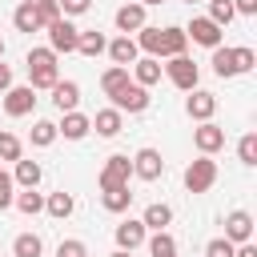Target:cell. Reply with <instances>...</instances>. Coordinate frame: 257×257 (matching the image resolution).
<instances>
[{
	"label": "cell",
	"mask_w": 257,
	"mask_h": 257,
	"mask_svg": "<svg viewBox=\"0 0 257 257\" xmlns=\"http://www.w3.org/2000/svg\"><path fill=\"white\" fill-rule=\"evenodd\" d=\"M137 48H145L153 60L157 56H185V48H189V36H185V28H141L137 32Z\"/></svg>",
	"instance_id": "obj_1"
},
{
	"label": "cell",
	"mask_w": 257,
	"mask_h": 257,
	"mask_svg": "<svg viewBox=\"0 0 257 257\" xmlns=\"http://www.w3.org/2000/svg\"><path fill=\"white\" fill-rule=\"evenodd\" d=\"M24 64H28V84L32 88H52L60 80V68H56V52L52 48H32Z\"/></svg>",
	"instance_id": "obj_2"
},
{
	"label": "cell",
	"mask_w": 257,
	"mask_h": 257,
	"mask_svg": "<svg viewBox=\"0 0 257 257\" xmlns=\"http://www.w3.org/2000/svg\"><path fill=\"white\" fill-rule=\"evenodd\" d=\"M253 64H257L253 48H225V44L213 48V72H217V76H241V72H249Z\"/></svg>",
	"instance_id": "obj_3"
},
{
	"label": "cell",
	"mask_w": 257,
	"mask_h": 257,
	"mask_svg": "<svg viewBox=\"0 0 257 257\" xmlns=\"http://www.w3.org/2000/svg\"><path fill=\"white\" fill-rule=\"evenodd\" d=\"M213 185H217V161H213V157L189 161V169H185V189H189V193H209Z\"/></svg>",
	"instance_id": "obj_4"
},
{
	"label": "cell",
	"mask_w": 257,
	"mask_h": 257,
	"mask_svg": "<svg viewBox=\"0 0 257 257\" xmlns=\"http://www.w3.org/2000/svg\"><path fill=\"white\" fill-rule=\"evenodd\" d=\"M76 40H80V28L68 20V16H60V20H52L48 24V48L60 56V52H76Z\"/></svg>",
	"instance_id": "obj_5"
},
{
	"label": "cell",
	"mask_w": 257,
	"mask_h": 257,
	"mask_svg": "<svg viewBox=\"0 0 257 257\" xmlns=\"http://www.w3.org/2000/svg\"><path fill=\"white\" fill-rule=\"evenodd\" d=\"M165 72H169V80H173L181 92H193V88H197V80H201V68H197L189 56H169Z\"/></svg>",
	"instance_id": "obj_6"
},
{
	"label": "cell",
	"mask_w": 257,
	"mask_h": 257,
	"mask_svg": "<svg viewBox=\"0 0 257 257\" xmlns=\"http://www.w3.org/2000/svg\"><path fill=\"white\" fill-rule=\"evenodd\" d=\"M128 177H133V161H128L124 153L108 157V161H104V169H100V193H104V189H124V185H128Z\"/></svg>",
	"instance_id": "obj_7"
},
{
	"label": "cell",
	"mask_w": 257,
	"mask_h": 257,
	"mask_svg": "<svg viewBox=\"0 0 257 257\" xmlns=\"http://www.w3.org/2000/svg\"><path fill=\"white\" fill-rule=\"evenodd\" d=\"M112 108L116 112H145L149 108V88H141V84H124V88H116L112 92Z\"/></svg>",
	"instance_id": "obj_8"
},
{
	"label": "cell",
	"mask_w": 257,
	"mask_h": 257,
	"mask_svg": "<svg viewBox=\"0 0 257 257\" xmlns=\"http://www.w3.org/2000/svg\"><path fill=\"white\" fill-rule=\"evenodd\" d=\"M32 108H36V88L32 84H16V88L4 92V112L8 116H28Z\"/></svg>",
	"instance_id": "obj_9"
},
{
	"label": "cell",
	"mask_w": 257,
	"mask_h": 257,
	"mask_svg": "<svg viewBox=\"0 0 257 257\" xmlns=\"http://www.w3.org/2000/svg\"><path fill=\"white\" fill-rule=\"evenodd\" d=\"M193 145L201 149V157H213V153L225 145V128L213 124V120H201V124L193 128Z\"/></svg>",
	"instance_id": "obj_10"
},
{
	"label": "cell",
	"mask_w": 257,
	"mask_h": 257,
	"mask_svg": "<svg viewBox=\"0 0 257 257\" xmlns=\"http://www.w3.org/2000/svg\"><path fill=\"white\" fill-rule=\"evenodd\" d=\"M185 36H193V44H205V48H217L225 32H221V28H217V24L209 20V16H193V20H189V28H185Z\"/></svg>",
	"instance_id": "obj_11"
},
{
	"label": "cell",
	"mask_w": 257,
	"mask_h": 257,
	"mask_svg": "<svg viewBox=\"0 0 257 257\" xmlns=\"http://www.w3.org/2000/svg\"><path fill=\"white\" fill-rule=\"evenodd\" d=\"M253 237V217L245 213V209H233L229 217H225V241L229 245H245Z\"/></svg>",
	"instance_id": "obj_12"
},
{
	"label": "cell",
	"mask_w": 257,
	"mask_h": 257,
	"mask_svg": "<svg viewBox=\"0 0 257 257\" xmlns=\"http://www.w3.org/2000/svg\"><path fill=\"white\" fill-rule=\"evenodd\" d=\"M133 173H137L141 181H157V177L165 173V161H161V153L145 145V149H141V153L133 157Z\"/></svg>",
	"instance_id": "obj_13"
},
{
	"label": "cell",
	"mask_w": 257,
	"mask_h": 257,
	"mask_svg": "<svg viewBox=\"0 0 257 257\" xmlns=\"http://www.w3.org/2000/svg\"><path fill=\"white\" fill-rule=\"evenodd\" d=\"M145 237H149V229H145L141 221H133V217L116 225V249H124V253L141 249V245H145Z\"/></svg>",
	"instance_id": "obj_14"
},
{
	"label": "cell",
	"mask_w": 257,
	"mask_h": 257,
	"mask_svg": "<svg viewBox=\"0 0 257 257\" xmlns=\"http://www.w3.org/2000/svg\"><path fill=\"white\" fill-rule=\"evenodd\" d=\"M185 112H189L193 120H213V112H217V96L205 92V88H193V96L185 100Z\"/></svg>",
	"instance_id": "obj_15"
},
{
	"label": "cell",
	"mask_w": 257,
	"mask_h": 257,
	"mask_svg": "<svg viewBox=\"0 0 257 257\" xmlns=\"http://www.w3.org/2000/svg\"><path fill=\"white\" fill-rule=\"evenodd\" d=\"M52 104H56L60 112H76V104H80V84H76V80H56V84H52Z\"/></svg>",
	"instance_id": "obj_16"
},
{
	"label": "cell",
	"mask_w": 257,
	"mask_h": 257,
	"mask_svg": "<svg viewBox=\"0 0 257 257\" xmlns=\"http://www.w3.org/2000/svg\"><path fill=\"white\" fill-rule=\"evenodd\" d=\"M104 52H108V56H112V64H120V68H128V64H137V60H141V56H137L141 48H137V40H133V36H116Z\"/></svg>",
	"instance_id": "obj_17"
},
{
	"label": "cell",
	"mask_w": 257,
	"mask_h": 257,
	"mask_svg": "<svg viewBox=\"0 0 257 257\" xmlns=\"http://www.w3.org/2000/svg\"><path fill=\"white\" fill-rule=\"evenodd\" d=\"M116 28L128 36V32H141L145 28V4H120L116 8Z\"/></svg>",
	"instance_id": "obj_18"
},
{
	"label": "cell",
	"mask_w": 257,
	"mask_h": 257,
	"mask_svg": "<svg viewBox=\"0 0 257 257\" xmlns=\"http://www.w3.org/2000/svg\"><path fill=\"white\" fill-rule=\"evenodd\" d=\"M88 128H92V120H88L84 112H64V120L56 124V133H64L68 141H80V137H88Z\"/></svg>",
	"instance_id": "obj_19"
},
{
	"label": "cell",
	"mask_w": 257,
	"mask_h": 257,
	"mask_svg": "<svg viewBox=\"0 0 257 257\" xmlns=\"http://www.w3.org/2000/svg\"><path fill=\"white\" fill-rule=\"evenodd\" d=\"M157 80H161V60L145 56V60H137V64H133V84L149 88V84H157Z\"/></svg>",
	"instance_id": "obj_20"
},
{
	"label": "cell",
	"mask_w": 257,
	"mask_h": 257,
	"mask_svg": "<svg viewBox=\"0 0 257 257\" xmlns=\"http://www.w3.org/2000/svg\"><path fill=\"white\" fill-rule=\"evenodd\" d=\"M12 24H16V32H40V28H44V20H40V12H36L32 4H20V8L12 12Z\"/></svg>",
	"instance_id": "obj_21"
},
{
	"label": "cell",
	"mask_w": 257,
	"mask_h": 257,
	"mask_svg": "<svg viewBox=\"0 0 257 257\" xmlns=\"http://www.w3.org/2000/svg\"><path fill=\"white\" fill-rule=\"evenodd\" d=\"M169 221H173V209H169L165 201H153V205L145 209V217H141V225H145V229H157V233H161Z\"/></svg>",
	"instance_id": "obj_22"
},
{
	"label": "cell",
	"mask_w": 257,
	"mask_h": 257,
	"mask_svg": "<svg viewBox=\"0 0 257 257\" xmlns=\"http://www.w3.org/2000/svg\"><path fill=\"white\" fill-rule=\"evenodd\" d=\"M120 124H124V120H120V112H116V108H100V112L92 116V128H96L100 137H116V133H120Z\"/></svg>",
	"instance_id": "obj_23"
},
{
	"label": "cell",
	"mask_w": 257,
	"mask_h": 257,
	"mask_svg": "<svg viewBox=\"0 0 257 257\" xmlns=\"http://www.w3.org/2000/svg\"><path fill=\"white\" fill-rule=\"evenodd\" d=\"M104 48H108V40H104V36H100L96 28L80 32V40H76V52H80V56H100Z\"/></svg>",
	"instance_id": "obj_24"
},
{
	"label": "cell",
	"mask_w": 257,
	"mask_h": 257,
	"mask_svg": "<svg viewBox=\"0 0 257 257\" xmlns=\"http://www.w3.org/2000/svg\"><path fill=\"white\" fill-rule=\"evenodd\" d=\"M12 181H16L20 189H36V185H40V165L20 157V161H16V177H12Z\"/></svg>",
	"instance_id": "obj_25"
},
{
	"label": "cell",
	"mask_w": 257,
	"mask_h": 257,
	"mask_svg": "<svg viewBox=\"0 0 257 257\" xmlns=\"http://www.w3.org/2000/svg\"><path fill=\"white\" fill-rule=\"evenodd\" d=\"M100 201H104V209H108V213H124V209L133 205V193H128V185H124V189H104V193H100Z\"/></svg>",
	"instance_id": "obj_26"
},
{
	"label": "cell",
	"mask_w": 257,
	"mask_h": 257,
	"mask_svg": "<svg viewBox=\"0 0 257 257\" xmlns=\"http://www.w3.org/2000/svg\"><path fill=\"white\" fill-rule=\"evenodd\" d=\"M149 241V253L153 257H177V241H173V233H153V237H145Z\"/></svg>",
	"instance_id": "obj_27"
},
{
	"label": "cell",
	"mask_w": 257,
	"mask_h": 257,
	"mask_svg": "<svg viewBox=\"0 0 257 257\" xmlns=\"http://www.w3.org/2000/svg\"><path fill=\"white\" fill-rule=\"evenodd\" d=\"M12 253H16V257H40V253H44V241H40L36 233H20V237L12 241Z\"/></svg>",
	"instance_id": "obj_28"
},
{
	"label": "cell",
	"mask_w": 257,
	"mask_h": 257,
	"mask_svg": "<svg viewBox=\"0 0 257 257\" xmlns=\"http://www.w3.org/2000/svg\"><path fill=\"white\" fill-rule=\"evenodd\" d=\"M128 84V68H120V64H112L104 76H100V88H104V96H112L116 88H124Z\"/></svg>",
	"instance_id": "obj_29"
},
{
	"label": "cell",
	"mask_w": 257,
	"mask_h": 257,
	"mask_svg": "<svg viewBox=\"0 0 257 257\" xmlns=\"http://www.w3.org/2000/svg\"><path fill=\"white\" fill-rule=\"evenodd\" d=\"M28 137H32V145H36V149H48V145H52L60 133H56V124H52V120H36Z\"/></svg>",
	"instance_id": "obj_30"
},
{
	"label": "cell",
	"mask_w": 257,
	"mask_h": 257,
	"mask_svg": "<svg viewBox=\"0 0 257 257\" xmlns=\"http://www.w3.org/2000/svg\"><path fill=\"white\" fill-rule=\"evenodd\" d=\"M12 205H16L20 213H28V217H32V213H40V209H44V197H40L36 189H24V193H16V197H12Z\"/></svg>",
	"instance_id": "obj_31"
},
{
	"label": "cell",
	"mask_w": 257,
	"mask_h": 257,
	"mask_svg": "<svg viewBox=\"0 0 257 257\" xmlns=\"http://www.w3.org/2000/svg\"><path fill=\"white\" fill-rule=\"evenodd\" d=\"M44 209H48L52 217H68V213L76 209V201H72V193H64V189H60V193H52V197L44 201Z\"/></svg>",
	"instance_id": "obj_32"
},
{
	"label": "cell",
	"mask_w": 257,
	"mask_h": 257,
	"mask_svg": "<svg viewBox=\"0 0 257 257\" xmlns=\"http://www.w3.org/2000/svg\"><path fill=\"white\" fill-rule=\"evenodd\" d=\"M233 16H237V12H233V0H209V20H213L217 28H225Z\"/></svg>",
	"instance_id": "obj_33"
},
{
	"label": "cell",
	"mask_w": 257,
	"mask_h": 257,
	"mask_svg": "<svg viewBox=\"0 0 257 257\" xmlns=\"http://www.w3.org/2000/svg\"><path fill=\"white\" fill-rule=\"evenodd\" d=\"M20 153H24L20 137H12V133L0 128V161H20Z\"/></svg>",
	"instance_id": "obj_34"
},
{
	"label": "cell",
	"mask_w": 257,
	"mask_h": 257,
	"mask_svg": "<svg viewBox=\"0 0 257 257\" xmlns=\"http://www.w3.org/2000/svg\"><path fill=\"white\" fill-rule=\"evenodd\" d=\"M237 157H241V165H257V133H245V137H241Z\"/></svg>",
	"instance_id": "obj_35"
},
{
	"label": "cell",
	"mask_w": 257,
	"mask_h": 257,
	"mask_svg": "<svg viewBox=\"0 0 257 257\" xmlns=\"http://www.w3.org/2000/svg\"><path fill=\"white\" fill-rule=\"evenodd\" d=\"M24 4H32V8L40 12V20H44V28H48L52 20H60V8H56V0H24Z\"/></svg>",
	"instance_id": "obj_36"
},
{
	"label": "cell",
	"mask_w": 257,
	"mask_h": 257,
	"mask_svg": "<svg viewBox=\"0 0 257 257\" xmlns=\"http://www.w3.org/2000/svg\"><path fill=\"white\" fill-rule=\"evenodd\" d=\"M56 257H88V245H84V241H76V237H68V241H60V245H56Z\"/></svg>",
	"instance_id": "obj_37"
},
{
	"label": "cell",
	"mask_w": 257,
	"mask_h": 257,
	"mask_svg": "<svg viewBox=\"0 0 257 257\" xmlns=\"http://www.w3.org/2000/svg\"><path fill=\"white\" fill-rule=\"evenodd\" d=\"M233 249H237V245H229L225 237H213V241L205 245V257H233Z\"/></svg>",
	"instance_id": "obj_38"
},
{
	"label": "cell",
	"mask_w": 257,
	"mask_h": 257,
	"mask_svg": "<svg viewBox=\"0 0 257 257\" xmlns=\"http://www.w3.org/2000/svg\"><path fill=\"white\" fill-rule=\"evenodd\" d=\"M88 4H92V0H56L60 16H80V12H88Z\"/></svg>",
	"instance_id": "obj_39"
},
{
	"label": "cell",
	"mask_w": 257,
	"mask_h": 257,
	"mask_svg": "<svg viewBox=\"0 0 257 257\" xmlns=\"http://www.w3.org/2000/svg\"><path fill=\"white\" fill-rule=\"evenodd\" d=\"M12 189H16V181H12L8 173H0V209H8V205H12V197H16Z\"/></svg>",
	"instance_id": "obj_40"
},
{
	"label": "cell",
	"mask_w": 257,
	"mask_h": 257,
	"mask_svg": "<svg viewBox=\"0 0 257 257\" xmlns=\"http://www.w3.org/2000/svg\"><path fill=\"white\" fill-rule=\"evenodd\" d=\"M233 12H241V16H257V0H233Z\"/></svg>",
	"instance_id": "obj_41"
},
{
	"label": "cell",
	"mask_w": 257,
	"mask_h": 257,
	"mask_svg": "<svg viewBox=\"0 0 257 257\" xmlns=\"http://www.w3.org/2000/svg\"><path fill=\"white\" fill-rule=\"evenodd\" d=\"M8 88H12V68L0 64V92H8Z\"/></svg>",
	"instance_id": "obj_42"
},
{
	"label": "cell",
	"mask_w": 257,
	"mask_h": 257,
	"mask_svg": "<svg viewBox=\"0 0 257 257\" xmlns=\"http://www.w3.org/2000/svg\"><path fill=\"white\" fill-rule=\"evenodd\" d=\"M233 257H257V245H253V241H245V245H237V249H233Z\"/></svg>",
	"instance_id": "obj_43"
},
{
	"label": "cell",
	"mask_w": 257,
	"mask_h": 257,
	"mask_svg": "<svg viewBox=\"0 0 257 257\" xmlns=\"http://www.w3.org/2000/svg\"><path fill=\"white\" fill-rule=\"evenodd\" d=\"M137 4H145V8H149V4H165V0H137Z\"/></svg>",
	"instance_id": "obj_44"
},
{
	"label": "cell",
	"mask_w": 257,
	"mask_h": 257,
	"mask_svg": "<svg viewBox=\"0 0 257 257\" xmlns=\"http://www.w3.org/2000/svg\"><path fill=\"white\" fill-rule=\"evenodd\" d=\"M112 257H133V253H124V249H116V253H112Z\"/></svg>",
	"instance_id": "obj_45"
},
{
	"label": "cell",
	"mask_w": 257,
	"mask_h": 257,
	"mask_svg": "<svg viewBox=\"0 0 257 257\" xmlns=\"http://www.w3.org/2000/svg\"><path fill=\"white\" fill-rule=\"evenodd\" d=\"M0 56H4V40H0Z\"/></svg>",
	"instance_id": "obj_46"
},
{
	"label": "cell",
	"mask_w": 257,
	"mask_h": 257,
	"mask_svg": "<svg viewBox=\"0 0 257 257\" xmlns=\"http://www.w3.org/2000/svg\"><path fill=\"white\" fill-rule=\"evenodd\" d=\"M0 173H4V169H0Z\"/></svg>",
	"instance_id": "obj_47"
},
{
	"label": "cell",
	"mask_w": 257,
	"mask_h": 257,
	"mask_svg": "<svg viewBox=\"0 0 257 257\" xmlns=\"http://www.w3.org/2000/svg\"><path fill=\"white\" fill-rule=\"evenodd\" d=\"M189 4H193V0H189Z\"/></svg>",
	"instance_id": "obj_48"
}]
</instances>
